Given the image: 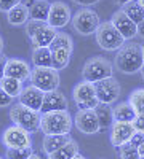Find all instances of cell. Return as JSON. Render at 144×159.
Returning <instances> with one entry per match:
<instances>
[{
    "mask_svg": "<svg viewBox=\"0 0 144 159\" xmlns=\"http://www.w3.org/2000/svg\"><path fill=\"white\" fill-rule=\"evenodd\" d=\"M136 2H138V5H139L141 8H144V0H136Z\"/></svg>",
    "mask_w": 144,
    "mask_h": 159,
    "instance_id": "obj_46",
    "label": "cell"
},
{
    "mask_svg": "<svg viewBox=\"0 0 144 159\" xmlns=\"http://www.w3.org/2000/svg\"><path fill=\"white\" fill-rule=\"evenodd\" d=\"M74 119L69 110L64 111H50L42 115L40 130L45 135H66L72 130Z\"/></svg>",
    "mask_w": 144,
    "mask_h": 159,
    "instance_id": "obj_2",
    "label": "cell"
},
{
    "mask_svg": "<svg viewBox=\"0 0 144 159\" xmlns=\"http://www.w3.org/2000/svg\"><path fill=\"white\" fill-rule=\"evenodd\" d=\"M138 153H139V157L144 159V143H141L139 147H138Z\"/></svg>",
    "mask_w": 144,
    "mask_h": 159,
    "instance_id": "obj_41",
    "label": "cell"
},
{
    "mask_svg": "<svg viewBox=\"0 0 144 159\" xmlns=\"http://www.w3.org/2000/svg\"><path fill=\"white\" fill-rule=\"evenodd\" d=\"M133 127H135V132H141L144 134V115H136V118L133 119Z\"/></svg>",
    "mask_w": 144,
    "mask_h": 159,
    "instance_id": "obj_36",
    "label": "cell"
},
{
    "mask_svg": "<svg viewBox=\"0 0 144 159\" xmlns=\"http://www.w3.org/2000/svg\"><path fill=\"white\" fill-rule=\"evenodd\" d=\"M43 24H47V22H42V21H32V19H29L27 22H26V34H27V37L31 38V37H34V34L42 27Z\"/></svg>",
    "mask_w": 144,
    "mask_h": 159,
    "instance_id": "obj_33",
    "label": "cell"
},
{
    "mask_svg": "<svg viewBox=\"0 0 144 159\" xmlns=\"http://www.w3.org/2000/svg\"><path fill=\"white\" fill-rule=\"evenodd\" d=\"M95 37H96V43L99 45V48L106 49V51H119L127 43V40L119 34V30L114 27L111 21L101 22Z\"/></svg>",
    "mask_w": 144,
    "mask_h": 159,
    "instance_id": "obj_5",
    "label": "cell"
},
{
    "mask_svg": "<svg viewBox=\"0 0 144 159\" xmlns=\"http://www.w3.org/2000/svg\"><path fill=\"white\" fill-rule=\"evenodd\" d=\"M138 35L144 38V21H141V22L138 24Z\"/></svg>",
    "mask_w": 144,
    "mask_h": 159,
    "instance_id": "obj_40",
    "label": "cell"
},
{
    "mask_svg": "<svg viewBox=\"0 0 144 159\" xmlns=\"http://www.w3.org/2000/svg\"><path fill=\"white\" fill-rule=\"evenodd\" d=\"M8 57H5L3 54H0V80L5 76V65H7Z\"/></svg>",
    "mask_w": 144,
    "mask_h": 159,
    "instance_id": "obj_38",
    "label": "cell"
},
{
    "mask_svg": "<svg viewBox=\"0 0 144 159\" xmlns=\"http://www.w3.org/2000/svg\"><path fill=\"white\" fill-rule=\"evenodd\" d=\"M69 140H71L69 134H66V135H45V139H43V151L47 154H51L56 150H59L61 147H64Z\"/></svg>",
    "mask_w": 144,
    "mask_h": 159,
    "instance_id": "obj_24",
    "label": "cell"
},
{
    "mask_svg": "<svg viewBox=\"0 0 144 159\" xmlns=\"http://www.w3.org/2000/svg\"><path fill=\"white\" fill-rule=\"evenodd\" d=\"M10 119L15 126H19L26 129L27 132H37L40 130V121H42V113L37 110H31L27 107L21 105L19 102L11 105L10 110Z\"/></svg>",
    "mask_w": 144,
    "mask_h": 159,
    "instance_id": "obj_3",
    "label": "cell"
},
{
    "mask_svg": "<svg viewBox=\"0 0 144 159\" xmlns=\"http://www.w3.org/2000/svg\"><path fill=\"white\" fill-rule=\"evenodd\" d=\"M122 10H123V13H125V15H127L130 19H132L136 25H138L141 21H144V8H141V7L138 5L136 0L127 3Z\"/></svg>",
    "mask_w": 144,
    "mask_h": 159,
    "instance_id": "obj_27",
    "label": "cell"
},
{
    "mask_svg": "<svg viewBox=\"0 0 144 159\" xmlns=\"http://www.w3.org/2000/svg\"><path fill=\"white\" fill-rule=\"evenodd\" d=\"M115 69L125 73V75H133L141 70L144 65V56H142V45L136 42H128L125 43L114 57Z\"/></svg>",
    "mask_w": 144,
    "mask_h": 159,
    "instance_id": "obj_1",
    "label": "cell"
},
{
    "mask_svg": "<svg viewBox=\"0 0 144 159\" xmlns=\"http://www.w3.org/2000/svg\"><path fill=\"white\" fill-rule=\"evenodd\" d=\"M51 52H53V69H56L58 72L66 69L72 56V49H56Z\"/></svg>",
    "mask_w": 144,
    "mask_h": 159,
    "instance_id": "obj_28",
    "label": "cell"
},
{
    "mask_svg": "<svg viewBox=\"0 0 144 159\" xmlns=\"http://www.w3.org/2000/svg\"><path fill=\"white\" fill-rule=\"evenodd\" d=\"M43 96H45V92H42L38 88L29 84V86H26V88L21 91V94H19V97H18V102H19L21 105H24V107L31 108V110L40 111L42 103H43Z\"/></svg>",
    "mask_w": 144,
    "mask_h": 159,
    "instance_id": "obj_16",
    "label": "cell"
},
{
    "mask_svg": "<svg viewBox=\"0 0 144 159\" xmlns=\"http://www.w3.org/2000/svg\"><path fill=\"white\" fill-rule=\"evenodd\" d=\"M29 159H42V157L38 156V154H35V153H32V154L29 156Z\"/></svg>",
    "mask_w": 144,
    "mask_h": 159,
    "instance_id": "obj_43",
    "label": "cell"
},
{
    "mask_svg": "<svg viewBox=\"0 0 144 159\" xmlns=\"http://www.w3.org/2000/svg\"><path fill=\"white\" fill-rule=\"evenodd\" d=\"M72 97L78 110H95L99 105V100L95 92V84L90 81H80L78 84H75Z\"/></svg>",
    "mask_w": 144,
    "mask_h": 159,
    "instance_id": "obj_8",
    "label": "cell"
},
{
    "mask_svg": "<svg viewBox=\"0 0 144 159\" xmlns=\"http://www.w3.org/2000/svg\"><path fill=\"white\" fill-rule=\"evenodd\" d=\"M95 113H96L98 123H99V132L111 129V126L114 124V110H112L111 105L99 103L95 108Z\"/></svg>",
    "mask_w": 144,
    "mask_h": 159,
    "instance_id": "obj_19",
    "label": "cell"
},
{
    "mask_svg": "<svg viewBox=\"0 0 144 159\" xmlns=\"http://www.w3.org/2000/svg\"><path fill=\"white\" fill-rule=\"evenodd\" d=\"M51 51H56V49H74V42L71 35L64 34V32H58V35L55 37V40L51 42L50 45Z\"/></svg>",
    "mask_w": 144,
    "mask_h": 159,
    "instance_id": "obj_30",
    "label": "cell"
},
{
    "mask_svg": "<svg viewBox=\"0 0 144 159\" xmlns=\"http://www.w3.org/2000/svg\"><path fill=\"white\" fill-rule=\"evenodd\" d=\"M72 2L77 3V5H80V7H91V5L98 3L99 0H72Z\"/></svg>",
    "mask_w": 144,
    "mask_h": 159,
    "instance_id": "obj_39",
    "label": "cell"
},
{
    "mask_svg": "<svg viewBox=\"0 0 144 159\" xmlns=\"http://www.w3.org/2000/svg\"><path fill=\"white\" fill-rule=\"evenodd\" d=\"M111 22H112V25L119 30V34L127 40V42L138 35V25L125 15L123 10L115 11L112 15V18H111Z\"/></svg>",
    "mask_w": 144,
    "mask_h": 159,
    "instance_id": "obj_13",
    "label": "cell"
},
{
    "mask_svg": "<svg viewBox=\"0 0 144 159\" xmlns=\"http://www.w3.org/2000/svg\"><path fill=\"white\" fill-rule=\"evenodd\" d=\"M22 3L21 0H0V11H5L8 13L11 8H15L16 5Z\"/></svg>",
    "mask_w": 144,
    "mask_h": 159,
    "instance_id": "obj_34",
    "label": "cell"
},
{
    "mask_svg": "<svg viewBox=\"0 0 144 159\" xmlns=\"http://www.w3.org/2000/svg\"><path fill=\"white\" fill-rule=\"evenodd\" d=\"M0 88H2L8 96H11L13 99L19 97L21 91L24 89V88H22V83L19 81V80L10 78V76H3L2 80H0Z\"/></svg>",
    "mask_w": 144,
    "mask_h": 159,
    "instance_id": "obj_26",
    "label": "cell"
},
{
    "mask_svg": "<svg viewBox=\"0 0 144 159\" xmlns=\"http://www.w3.org/2000/svg\"><path fill=\"white\" fill-rule=\"evenodd\" d=\"M77 154H78V145L75 140L71 139L64 147H61L55 153L48 154V159H74Z\"/></svg>",
    "mask_w": 144,
    "mask_h": 159,
    "instance_id": "obj_25",
    "label": "cell"
},
{
    "mask_svg": "<svg viewBox=\"0 0 144 159\" xmlns=\"http://www.w3.org/2000/svg\"><path fill=\"white\" fill-rule=\"evenodd\" d=\"M32 154V148H8L7 159H29Z\"/></svg>",
    "mask_w": 144,
    "mask_h": 159,
    "instance_id": "obj_32",
    "label": "cell"
},
{
    "mask_svg": "<svg viewBox=\"0 0 144 159\" xmlns=\"http://www.w3.org/2000/svg\"><path fill=\"white\" fill-rule=\"evenodd\" d=\"M59 81V72L53 67H34L31 72V84L42 92L56 91Z\"/></svg>",
    "mask_w": 144,
    "mask_h": 159,
    "instance_id": "obj_7",
    "label": "cell"
},
{
    "mask_svg": "<svg viewBox=\"0 0 144 159\" xmlns=\"http://www.w3.org/2000/svg\"><path fill=\"white\" fill-rule=\"evenodd\" d=\"M128 103L133 107L136 115H144V88L132 91V94L128 96Z\"/></svg>",
    "mask_w": 144,
    "mask_h": 159,
    "instance_id": "obj_29",
    "label": "cell"
},
{
    "mask_svg": "<svg viewBox=\"0 0 144 159\" xmlns=\"http://www.w3.org/2000/svg\"><path fill=\"white\" fill-rule=\"evenodd\" d=\"M139 72H141V76H142V80H144V65L141 67V70H139Z\"/></svg>",
    "mask_w": 144,
    "mask_h": 159,
    "instance_id": "obj_47",
    "label": "cell"
},
{
    "mask_svg": "<svg viewBox=\"0 0 144 159\" xmlns=\"http://www.w3.org/2000/svg\"><path fill=\"white\" fill-rule=\"evenodd\" d=\"M72 21V13L71 8L64 2H53L50 5V15L47 24L51 25L53 29H62Z\"/></svg>",
    "mask_w": 144,
    "mask_h": 159,
    "instance_id": "obj_11",
    "label": "cell"
},
{
    "mask_svg": "<svg viewBox=\"0 0 144 159\" xmlns=\"http://www.w3.org/2000/svg\"><path fill=\"white\" fill-rule=\"evenodd\" d=\"M0 159H3V157H0Z\"/></svg>",
    "mask_w": 144,
    "mask_h": 159,
    "instance_id": "obj_50",
    "label": "cell"
},
{
    "mask_svg": "<svg viewBox=\"0 0 144 159\" xmlns=\"http://www.w3.org/2000/svg\"><path fill=\"white\" fill-rule=\"evenodd\" d=\"M50 5L51 3H48L47 0H43V2H34L32 5H27L29 7V19L47 22L48 15H50Z\"/></svg>",
    "mask_w": 144,
    "mask_h": 159,
    "instance_id": "obj_23",
    "label": "cell"
},
{
    "mask_svg": "<svg viewBox=\"0 0 144 159\" xmlns=\"http://www.w3.org/2000/svg\"><path fill=\"white\" fill-rule=\"evenodd\" d=\"M74 159H88V157H85V156H82L80 153H78V154H77V156H75Z\"/></svg>",
    "mask_w": 144,
    "mask_h": 159,
    "instance_id": "obj_45",
    "label": "cell"
},
{
    "mask_svg": "<svg viewBox=\"0 0 144 159\" xmlns=\"http://www.w3.org/2000/svg\"><path fill=\"white\" fill-rule=\"evenodd\" d=\"M142 56H144V45H142Z\"/></svg>",
    "mask_w": 144,
    "mask_h": 159,
    "instance_id": "obj_49",
    "label": "cell"
},
{
    "mask_svg": "<svg viewBox=\"0 0 144 159\" xmlns=\"http://www.w3.org/2000/svg\"><path fill=\"white\" fill-rule=\"evenodd\" d=\"M114 110V121H120V123H133V119L136 118V111L133 110V107L127 102H120L115 107H112Z\"/></svg>",
    "mask_w": 144,
    "mask_h": 159,
    "instance_id": "obj_21",
    "label": "cell"
},
{
    "mask_svg": "<svg viewBox=\"0 0 144 159\" xmlns=\"http://www.w3.org/2000/svg\"><path fill=\"white\" fill-rule=\"evenodd\" d=\"M13 100H15V99H13L11 96H8L7 92H5L2 88H0V108L10 107V105L13 103Z\"/></svg>",
    "mask_w": 144,
    "mask_h": 159,
    "instance_id": "obj_35",
    "label": "cell"
},
{
    "mask_svg": "<svg viewBox=\"0 0 144 159\" xmlns=\"http://www.w3.org/2000/svg\"><path fill=\"white\" fill-rule=\"evenodd\" d=\"M130 143H132L133 147H136V148H138L141 143H144V134H141V132H135V135L132 137Z\"/></svg>",
    "mask_w": 144,
    "mask_h": 159,
    "instance_id": "obj_37",
    "label": "cell"
},
{
    "mask_svg": "<svg viewBox=\"0 0 144 159\" xmlns=\"http://www.w3.org/2000/svg\"><path fill=\"white\" fill-rule=\"evenodd\" d=\"M56 35H58L56 29H53L48 24H43L42 27L34 34V37H31V43H32L34 48H50L51 42L55 40Z\"/></svg>",
    "mask_w": 144,
    "mask_h": 159,
    "instance_id": "obj_18",
    "label": "cell"
},
{
    "mask_svg": "<svg viewBox=\"0 0 144 159\" xmlns=\"http://www.w3.org/2000/svg\"><path fill=\"white\" fill-rule=\"evenodd\" d=\"M7 19L11 25H26V22L29 21V7L24 3L16 5L7 13Z\"/></svg>",
    "mask_w": 144,
    "mask_h": 159,
    "instance_id": "obj_20",
    "label": "cell"
},
{
    "mask_svg": "<svg viewBox=\"0 0 144 159\" xmlns=\"http://www.w3.org/2000/svg\"><path fill=\"white\" fill-rule=\"evenodd\" d=\"M95 92H96V97H98L99 103L112 105L120 96V83L114 76L106 78L102 81L95 83Z\"/></svg>",
    "mask_w": 144,
    "mask_h": 159,
    "instance_id": "obj_10",
    "label": "cell"
},
{
    "mask_svg": "<svg viewBox=\"0 0 144 159\" xmlns=\"http://www.w3.org/2000/svg\"><path fill=\"white\" fill-rule=\"evenodd\" d=\"M114 2H115L117 5H122V7H125L127 3H130V2H133V0H114Z\"/></svg>",
    "mask_w": 144,
    "mask_h": 159,
    "instance_id": "obj_42",
    "label": "cell"
},
{
    "mask_svg": "<svg viewBox=\"0 0 144 159\" xmlns=\"http://www.w3.org/2000/svg\"><path fill=\"white\" fill-rule=\"evenodd\" d=\"M135 135V127L132 123H120L114 121L111 126V143L114 148H120L122 145L128 143Z\"/></svg>",
    "mask_w": 144,
    "mask_h": 159,
    "instance_id": "obj_14",
    "label": "cell"
},
{
    "mask_svg": "<svg viewBox=\"0 0 144 159\" xmlns=\"http://www.w3.org/2000/svg\"><path fill=\"white\" fill-rule=\"evenodd\" d=\"M34 2H43V0H34Z\"/></svg>",
    "mask_w": 144,
    "mask_h": 159,
    "instance_id": "obj_48",
    "label": "cell"
},
{
    "mask_svg": "<svg viewBox=\"0 0 144 159\" xmlns=\"http://www.w3.org/2000/svg\"><path fill=\"white\" fill-rule=\"evenodd\" d=\"M34 67H53V52L50 48H34L32 51Z\"/></svg>",
    "mask_w": 144,
    "mask_h": 159,
    "instance_id": "obj_22",
    "label": "cell"
},
{
    "mask_svg": "<svg viewBox=\"0 0 144 159\" xmlns=\"http://www.w3.org/2000/svg\"><path fill=\"white\" fill-rule=\"evenodd\" d=\"M2 143L7 150L8 148H31L32 137H31V132H27L26 129L11 124L3 130Z\"/></svg>",
    "mask_w": 144,
    "mask_h": 159,
    "instance_id": "obj_9",
    "label": "cell"
},
{
    "mask_svg": "<svg viewBox=\"0 0 144 159\" xmlns=\"http://www.w3.org/2000/svg\"><path fill=\"white\" fill-rule=\"evenodd\" d=\"M31 72L32 69L29 67V64L22 61V59H8L7 61V65H5V76H10V78H15V80H19L21 83L27 81L31 80Z\"/></svg>",
    "mask_w": 144,
    "mask_h": 159,
    "instance_id": "obj_15",
    "label": "cell"
},
{
    "mask_svg": "<svg viewBox=\"0 0 144 159\" xmlns=\"http://www.w3.org/2000/svg\"><path fill=\"white\" fill-rule=\"evenodd\" d=\"M112 73H114V65L102 56H95L88 59L82 70L83 81H90L93 84L98 81H102L106 78H111Z\"/></svg>",
    "mask_w": 144,
    "mask_h": 159,
    "instance_id": "obj_4",
    "label": "cell"
},
{
    "mask_svg": "<svg viewBox=\"0 0 144 159\" xmlns=\"http://www.w3.org/2000/svg\"><path fill=\"white\" fill-rule=\"evenodd\" d=\"M2 51H3V38L0 37V54H2Z\"/></svg>",
    "mask_w": 144,
    "mask_h": 159,
    "instance_id": "obj_44",
    "label": "cell"
},
{
    "mask_svg": "<svg viewBox=\"0 0 144 159\" xmlns=\"http://www.w3.org/2000/svg\"><path fill=\"white\" fill-rule=\"evenodd\" d=\"M64 110H67V99L61 91L56 89V91L45 92L43 103H42V108H40L42 115L50 113V111H64Z\"/></svg>",
    "mask_w": 144,
    "mask_h": 159,
    "instance_id": "obj_17",
    "label": "cell"
},
{
    "mask_svg": "<svg viewBox=\"0 0 144 159\" xmlns=\"http://www.w3.org/2000/svg\"><path fill=\"white\" fill-rule=\"evenodd\" d=\"M117 150H119L120 159H141V157H139V153H138V148L133 147L130 142L125 143V145H122V147L117 148Z\"/></svg>",
    "mask_w": 144,
    "mask_h": 159,
    "instance_id": "obj_31",
    "label": "cell"
},
{
    "mask_svg": "<svg viewBox=\"0 0 144 159\" xmlns=\"http://www.w3.org/2000/svg\"><path fill=\"white\" fill-rule=\"evenodd\" d=\"M75 127L87 135H95L99 132V123L95 110H78L74 118Z\"/></svg>",
    "mask_w": 144,
    "mask_h": 159,
    "instance_id": "obj_12",
    "label": "cell"
},
{
    "mask_svg": "<svg viewBox=\"0 0 144 159\" xmlns=\"http://www.w3.org/2000/svg\"><path fill=\"white\" fill-rule=\"evenodd\" d=\"M72 27L78 35H93L96 34L101 19L98 13L91 8H80L75 15L72 16Z\"/></svg>",
    "mask_w": 144,
    "mask_h": 159,
    "instance_id": "obj_6",
    "label": "cell"
}]
</instances>
